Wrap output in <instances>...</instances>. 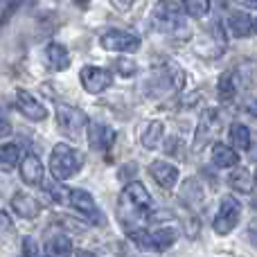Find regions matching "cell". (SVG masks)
<instances>
[{"label": "cell", "instance_id": "1", "mask_svg": "<svg viewBox=\"0 0 257 257\" xmlns=\"http://www.w3.org/2000/svg\"><path fill=\"white\" fill-rule=\"evenodd\" d=\"M151 208H154V201H151V194L147 192V187L142 183L133 181V183H128L120 194V201H117V219L126 228V232L136 230V228H140L151 217Z\"/></svg>", "mask_w": 257, "mask_h": 257}, {"label": "cell", "instance_id": "2", "mask_svg": "<svg viewBox=\"0 0 257 257\" xmlns=\"http://www.w3.org/2000/svg\"><path fill=\"white\" fill-rule=\"evenodd\" d=\"M81 167H84V154L81 151H77L75 147L66 145V142L54 145L52 156H50V174L54 176V181H68Z\"/></svg>", "mask_w": 257, "mask_h": 257}, {"label": "cell", "instance_id": "3", "mask_svg": "<svg viewBox=\"0 0 257 257\" xmlns=\"http://www.w3.org/2000/svg\"><path fill=\"white\" fill-rule=\"evenodd\" d=\"M151 23L163 34H176L178 30H185V14L174 0H160L151 9Z\"/></svg>", "mask_w": 257, "mask_h": 257}, {"label": "cell", "instance_id": "4", "mask_svg": "<svg viewBox=\"0 0 257 257\" xmlns=\"http://www.w3.org/2000/svg\"><path fill=\"white\" fill-rule=\"evenodd\" d=\"M57 124L61 133H66L72 140H84V133L88 128V117L81 108L68 106V104H57Z\"/></svg>", "mask_w": 257, "mask_h": 257}, {"label": "cell", "instance_id": "5", "mask_svg": "<svg viewBox=\"0 0 257 257\" xmlns=\"http://www.w3.org/2000/svg\"><path fill=\"white\" fill-rule=\"evenodd\" d=\"M223 126V120H221V111L217 108H208L203 111L199 120V126H196V133H194V140H192V154H201L205 147L210 145V140L219 136Z\"/></svg>", "mask_w": 257, "mask_h": 257}, {"label": "cell", "instance_id": "6", "mask_svg": "<svg viewBox=\"0 0 257 257\" xmlns=\"http://www.w3.org/2000/svg\"><path fill=\"white\" fill-rule=\"evenodd\" d=\"M239 217H241V205L237 203L232 196H226V199L221 201V208H219L217 217H214L212 221V228L217 235H228V232H232L237 228V223H239Z\"/></svg>", "mask_w": 257, "mask_h": 257}, {"label": "cell", "instance_id": "7", "mask_svg": "<svg viewBox=\"0 0 257 257\" xmlns=\"http://www.w3.org/2000/svg\"><path fill=\"white\" fill-rule=\"evenodd\" d=\"M99 43H102V48L108 50V52H136V50L140 48V39H138V36L128 34V32H120V30L104 32Z\"/></svg>", "mask_w": 257, "mask_h": 257}, {"label": "cell", "instance_id": "8", "mask_svg": "<svg viewBox=\"0 0 257 257\" xmlns=\"http://www.w3.org/2000/svg\"><path fill=\"white\" fill-rule=\"evenodd\" d=\"M70 205L75 210H79V212L84 214L90 223H95V226H104V223H106L104 214L99 212V208L95 205L90 192H86V190H70Z\"/></svg>", "mask_w": 257, "mask_h": 257}, {"label": "cell", "instance_id": "9", "mask_svg": "<svg viewBox=\"0 0 257 257\" xmlns=\"http://www.w3.org/2000/svg\"><path fill=\"white\" fill-rule=\"evenodd\" d=\"M79 79H81L84 90H86V93H90V95L104 93V90L113 84L111 72L104 70V68H95V66H86L84 70H81Z\"/></svg>", "mask_w": 257, "mask_h": 257}, {"label": "cell", "instance_id": "10", "mask_svg": "<svg viewBox=\"0 0 257 257\" xmlns=\"http://www.w3.org/2000/svg\"><path fill=\"white\" fill-rule=\"evenodd\" d=\"M16 108L32 122H41L48 117V108L36 102V97H32L27 90H16Z\"/></svg>", "mask_w": 257, "mask_h": 257}, {"label": "cell", "instance_id": "11", "mask_svg": "<svg viewBox=\"0 0 257 257\" xmlns=\"http://www.w3.org/2000/svg\"><path fill=\"white\" fill-rule=\"evenodd\" d=\"M88 142L93 149L108 151V147L115 142V131L102 122H88Z\"/></svg>", "mask_w": 257, "mask_h": 257}, {"label": "cell", "instance_id": "12", "mask_svg": "<svg viewBox=\"0 0 257 257\" xmlns=\"http://www.w3.org/2000/svg\"><path fill=\"white\" fill-rule=\"evenodd\" d=\"M149 174L160 187H165V190H172V187L178 183V169L174 167V165L165 163V160H154V163L149 165Z\"/></svg>", "mask_w": 257, "mask_h": 257}, {"label": "cell", "instance_id": "13", "mask_svg": "<svg viewBox=\"0 0 257 257\" xmlns=\"http://www.w3.org/2000/svg\"><path fill=\"white\" fill-rule=\"evenodd\" d=\"M43 163L36 154H25L21 160V178L27 183V185H39L43 183Z\"/></svg>", "mask_w": 257, "mask_h": 257}, {"label": "cell", "instance_id": "14", "mask_svg": "<svg viewBox=\"0 0 257 257\" xmlns=\"http://www.w3.org/2000/svg\"><path fill=\"white\" fill-rule=\"evenodd\" d=\"M12 210L23 219H34V217H39L41 205L34 196L25 194V192H18V194H14V199H12Z\"/></svg>", "mask_w": 257, "mask_h": 257}, {"label": "cell", "instance_id": "15", "mask_svg": "<svg viewBox=\"0 0 257 257\" xmlns=\"http://www.w3.org/2000/svg\"><path fill=\"white\" fill-rule=\"evenodd\" d=\"M226 25H228V30H230V34L237 36V39H244V36H248L250 32L255 30V23L250 21V16L246 12H232V14H228Z\"/></svg>", "mask_w": 257, "mask_h": 257}, {"label": "cell", "instance_id": "16", "mask_svg": "<svg viewBox=\"0 0 257 257\" xmlns=\"http://www.w3.org/2000/svg\"><path fill=\"white\" fill-rule=\"evenodd\" d=\"M45 59H48L50 68L57 72L66 70V68L70 66V54H68V50L63 48L61 43H50L48 48H45Z\"/></svg>", "mask_w": 257, "mask_h": 257}, {"label": "cell", "instance_id": "17", "mask_svg": "<svg viewBox=\"0 0 257 257\" xmlns=\"http://www.w3.org/2000/svg\"><path fill=\"white\" fill-rule=\"evenodd\" d=\"M212 163L221 169H228V167H235V165L239 163V156H237V151L230 149L228 145L217 142V145L212 147Z\"/></svg>", "mask_w": 257, "mask_h": 257}, {"label": "cell", "instance_id": "18", "mask_svg": "<svg viewBox=\"0 0 257 257\" xmlns=\"http://www.w3.org/2000/svg\"><path fill=\"white\" fill-rule=\"evenodd\" d=\"M149 237H151V250H167L169 246L176 241L178 230L172 226H163V228H158V230L149 232Z\"/></svg>", "mask_w": 257, "mask_h": 257}, {"label": "cell", "instance_id": "19", "mask_svg": "<svg viewBox=\"0 0 257 257\" xmlns=\"http://www.w3.org/2000/svg\"><path fill=\"white\" fill-rule=\"evenodd\" d=\"M45 255L48 257H70L72 255V241L66 235H54L45 241Z\"/></svg>", "mask_w": 257, "mask_h": 257}, {"label": "cell", "instance_id": "20", "mask_svg": "<svg viewBox=\"0 0 257 257\" xmlns=\"http://www.w3.org/2000/svg\"><path fill=\"white\" fill-rule=\"evenodd\" d=\"M232 75H235V81H237V88L239 86H244V88H248V86H253V81L257 79V61H241L239 66L232 70Z\"/></svg>", "mask_w": 257, "mask_h": 257}, {"label": "cell", "instance_id": "21", "mask_svg": "<svg viewBox=\"0 0 257 257\" xmlns=\"http://www.w3.org/2000/svg\"><path fill=\"white\" fill-rule=\"evenodd\" d=\"M181 199L185 201L190 208H196V205L203 201V187L199 185L196 178H190V181L183 183V190H181Z\"/></svg>", "mask_w": 257, "mask_h": 257}, {"label": "cell", "instance_id": "22", "mask_svg": "<svg viewBox=\"0 0 257 257\" xmlns=\"http://www.w3.org/2000/svg\"><path fill=\"white\" fill-rule=\"evenodd\" d=\"M228 183H230V187L235 192H244L246 194V192L253 190V174H250L246 167H239V169H235V172L230 174Z\"/></svg>", "mask_w": 257, "mask_h": 257}, {"label": "cell", "instance_id": "23", "mask_svg": "<svg viewBox=\"0 0 257 257\" xmlns=\"http://www.w3.org/2000/svg\"><path fill=\"white\" fill-rule=\"evenodd\" d=\"M21 160V149L16 145H0V172H12Z\"/></svg>", "mask_w": 257, "mask_h": 257}, {"label": "cell", "instance_id": "24", "mask_svg": "<svg viewBox=\"0 0 257 257\" xmlns=\"http://www.w3.org/2000/svg\"><path fill=\"white\" fill-rule=\"evenodd\" d=\"M217 90H219V99H221V102H230V99L237 95V81H235V75H232V72H223V75L219 77Z\"/></svg>", "mask_w": 257, "mask_h": 257}, {"label": "cell", "instance_id": "25", "mask_svg": "<svg viewBox=\"0 0 257 257\" xmlns=\"http://www.w3.org/2000/svg\"><path fill=\"white\" fill-rule=\"evenodd\" d=\"M163 131H165V124L160 120L149 122V126H147L145 133H142V147H147V149H156V145H158L160 138H163Z\"/></svg>", "mask_w": 257, "mask_h": 257}, {"label": "cell", "instance_id": "26", "mask_svg": "<svg viewBox=\"0 0 257 257\" xmlns=\"http://www.w3.org/2000/svg\"><path fill=\"white\" fill-rule=\"evenodd\" d=\"M230 142L237 147L239 151H248L250 149V131L244 124H232L230 126Z\"/></svg>", "mask_w": 257, "mask_h": 257}, {"label": "cell", "instance_id": "27", "mask_svg": "<svg viewBox=\"0 0 257 257\" xmlns=\"http://www.w3.org/2000/svg\"><path fill=\"white\" fill-rule=\"evenodd\" d=\"M183 7H185V14L192 18H203L210 9V0H181Z\"/></svg>", "mask_w": 257, "mask_h": 257}, {"label": "cell", "instance_id": "28", "mask_svg": "<svg viewBox=\"0 0 257 257\" xmlns=\"http://www.w3.org/2000/svg\"><path fill=\"white\" fill-rule=\"evenodd\" d=\"M43 187H45V192H50V196H52L54 201H59V203H66L68 201V203H70V190H61V187L52 181L43 183Z\"/></svg>", "mask_w": 257, "mask_h": 257}, {"label": "cell", "instance_id": "29", "mask_svg": "<svg viewBox=\"0 0 257 257\" xmlns=\"http://www.w3.org/2000/svg\"><path fill=\"white\" fill-rule=\"evenodd\" d=\"M113 66H115V70L120 72L122 77H131V75H136V70H138V66L131 61V59H117Z\"/></svg>", "mask_w": 257, "mask_h": 257}, {"label": "cell", "instance_id": "30", "mask_svg": "<svg viewBox=\"0 0 257 257\" xmlns=\"http://www.w3.org/2000/svg\"><path fill=\"white\" fill-rule=\"evenodd\" d=\"M12 232H14V221H12V217H9L5 210H0V239L9 237Z\"/></svg>", "mask_w": 257, "mask_h": 257}, {"label": "cell", "instance_id": "31", "mask_svg": "<svg viewBox=\"0 0 257 257\" xmlns=\"http://www.w3.org/2000/svg\"><path fill=\"white\" fill-rule=\"evenodd\" d=\"M23 257H39V248H36L32 237H25V239H23Z\"/></svg>", "mask_w": 257, "mask_h": 257}, {"label": "cell", "instance_id": "32", "mask_svg": "<svg viewBox=\"0 0 257 257\" xmlns=\"http://www.w3.org/2000/svg\"><path fill=\"white\" fill-rule=\"evenodd\" d=\"M111 5L117 9V12H128V9L136 5V0H111Z\"/></svg>", "mask_w": 257, "mask_h": 257}, {"label": "cell", "instance_id": "33", "mask_svg": "<svg viewBox=\"0 0 257 257\" xmlns=\"http://www.w3.org/2000/svg\"><path fill=\"white\" fill-rule=\"evenodd\" d=\"M244 111L250 113L253 117H257V97H246L244 99Z\"/></svg>", "mask_w": 257, "mask_h": 257}, {"label": "cell", "instance_id": "34", "mask_svg": "<svg viewBox=\"0 0 257 257\" xmlns=\"http://www.w3.org/2000/svg\"><path fill=\"white\" fill-rule=\"evenodd\" d=\"M9 133H12V124L5 115H0V138H7Z\"/></svg>", "mask_w": 257, "mask_h": 257}, {"label": "cell", "instance_id": "35", "mask_svg": "<svg viewBox=\"0 0 257 257\" xmlns=\"http://www.w3.org/2000/svg\"><path fill=\"white\" fill-rule=\"evenodd\" d=\"M235 5L239 7H246V9H257V0H232Z\"/></svg>", "mask_w": 257, "mask_h": 257}, {"label": "cell", "instance_id": "36", "mask_svg": "<svg viewBox=\"0 0 257 257\" xmlns=\"http://www.w3.org/2000/svg\"><path fill=\"white\" fill-rule=\"evenodd\" d=\"M75 257H97V255H93L90 250H77V255Z\"/></svg>", "mask_w": 257, "mask_h": 257}, {"label": "cell", "instance_id": "37", "mask_svg": "<svg viewBox=\"0 0 257 257\" xmlns=\"http://www.w3.org/2000/svg\"><path fill=\"white\" fill-rule=\"evenodd\" d=\"M255 32H257V21H255Z\"/></svg>", "mask_w": 257, "mask_h": 257}, {"label": "cell", "instance_id": "38", "mask_svg": "<svg viewBox=\"0 0 257 257\" xmlns=\"http://www.w3.org/2000/svg\"><path fill=\"white\" fill-rule=\"evenodd\" d=\"M255 183H257V174H255Z\"/></svg>", "mask_w": 257, "mask_h": 257}]
</instances>
